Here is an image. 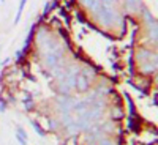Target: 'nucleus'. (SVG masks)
<instances>
[{
	"mask_svg": "<svg viewBox=\"0 0 158 145\" xmlns=\"http://www.w3.org/2000/svg\"><path fill=\"white\" fill-rule=\"evenodd\" d=\"M75 98L70 96V95H60V96L55 99V107L60 114L65 112H73V106H75Z\"/></svg>",
	"mask_w": 158,
	"mask_h": 145,
	"instance_id": "1",
	"label": "nucleus"
},
{
	"mask_svg": "<svg viewBox=\"0 0 158 145\" xmlns=\"http://www.w3.org/2000/svg\"><path fill=\"white\" fill-rule=\"evenodd\" d=\"M134 57L138 60V65L139 63H144V62H150V60H157V52L155 49L152 51L150 47H145V46H139V49L134 54Z\"/></svg>",
	"mask_w": 158,
	"mask_h": 145,
	"instance_id": "2",
	"label": "nucleus"
},
{
	"mask_svg": "<svg viewBox=\"0 0 158 145\" xmlns=\"http://www.w3.org/2000/svg\"><path fill=\"white\" fill-rule=\"evenodd\" d=\"M75 88H76L79 93L89 92V88H90V77L79 71L78 74H76V77H75Z\"/></svg>",
	"mask_w": 158,
	"mask_h": 145,
	"instance_id": "3",
	"label": "nucleus"
},
{
	"mask_svg": "<svg viewBox=\"0 0 158 145\" xmlns=\"http://www.w3.org/2000/svg\"><path fill=\"white\" fill-rule=\"evenodd\" d=\"M139 74L142 76H152L157 72V60H150V62H144L138 65Z\"/></svg>",
	"mask_w": 158,
	"mask_h": 145,
	"instance_id": "4",
	"label": "nucleus"
},
{
	"mask_svg": "<svg viewBox=\"0 0 158 145\" xmlns=\"http://www.w3.org/2000/svg\"><path fill=\"white\" fill-rule=\"evenodd\" d=\"M111 114H112V118H123V115H125L123 109L120 107V104H116L114 107H112Z\"/></svg>",
	"mask_w": 158,
	"mask_h": 145,
	"instance_id": "5",
	"label": "nucleus"
},
{
	"mask_svg": "<svg viewBox=\"0 0 158 145\" xmlns=\"http://www.w3.org/2000/svg\"><path fill=\"white\" fill-rule=\"evenodd\" d=\"M25 3H27V0H19V8H18V14H16V18H14V25H18V24H19V21H21V16H22V11H24Z\"/></svg>",
	"mask_w": 158,
	"mask_h": 145,
	"instance_id": "6",
	"label": "nucleus"
},
{
	"mask_svg": "<svg viewBox=\"0 0 158 145\" xmlns=\"http://www.w3.org/2000/svg\"><path fill=\"white\" fill-rule=\"evenodd\" d=\"M97 145H117V142H116L111 136H103V137H101L100 141L97 142Z\"/></svg>",
	"mask_w": 158,
	"mask_h": 145,
	"instance_id": "7",
	"label": "nucleus"
},
{
	"mask_svg": "<svg viewBox=\"0 0 158 145\" xmlns=\"http://www.w3.org/2000/svg\"><path fill=\"white\" fill-rule=\"evenodd\" d=\"M37 106H35V103H33V99H32V96L30 95H27V99H24V109L27 110V112H30V110H33Z\"/></svg>",
	"mask_w": 158,
	"mask_h": 145,
	"instance_id": "8",
	"label": "nucleus"
},
{
	"mask_svg": "<svg viewBox=\"0 0 158 145\" xmlns=\"http://www.w3.org/2000/svg\"><path fill=\"white\" fill-rule=\"evenodd\" d=\"M30 123H32V126L35 128V131H37V132H38V134L41 136V137H44V136H46V131L43 129V128H41V125H40L37 120H30Z\"/></svg>",
	"mask_w": 158,
	"mask_h": 145,
	"instance_id": "9",
	"label": "nucleus"
},
{
	"mask_svg": "<svg viewBox=\"0 0 158 145\" xmlns=\"http://www.w3.org/2000/svg\"><path fill=\"white\" fill-rule=\"evenodd\" d=\"M48 125H49V131H57V128H59V120L57 118H54V117H51V118L48 120Z\"/></svg>",
	"mask_w": 158,
	"mask_h": 145,
	"instance_id": "10",
	"label": "nucleus"
},
{
	"mask_svg": "<svg viewBox=\"0 0 158 145\" xmlns=\"http://www.w3.org/2000/svg\"><path fill=\"white\" fill-rule=\"evenodd\" d=\"M16 134H19L21 137H24V139H29V136H27L25 129H24V128H21V126H18V128H16Z\"/></svg>",
	"mask_w": 158,
	"mask_h": 145,
	"instance_id": "11",
	"label": "nucleus"
},
{
	"mask_svg": "<svg viewBox=\"0 0 158 145\" xmlns=\"http://www.w3.org/2000/svg\"><path fill=\"white\" fill-rule=\"evenodd\" d=\"M16 139H18V142H19L21 145H27V139H24V137H21L19 134H16Z\"/></svg>",
	"mask_w": 158,
	"mask_h": 145,
	"instance_id": "12",
	"label": "nucleus"
},
{
	"mask_svg": "<svg viewBox=\"0 0 158 145\" xmlns=\"http://www.w3.org/2000/svg\"><path fill=\"white\" fill-rule=\"evenodd\" d=\"M154 106H157V93L154 95Z\"/></svg>",
	"mask_w": 158,
	"mask_h": 145,
	"instance_id": "13",
	"label": "nucleus"
},
{
	"mask_svg": "<svg viewBox=\"0 0 158 145\" xmlns=\"http://www.w3.org/2000/svg\"><path fill=\"white\" fill-rule=\"evenodd\" d=\"M0 2H2V3H5V0H0Z\"/></svg>",
	"mask_w": 158,
	"mask_h": 145,
	"instance_id": "14",
	"label": "nucleus"
}]
</instances>
